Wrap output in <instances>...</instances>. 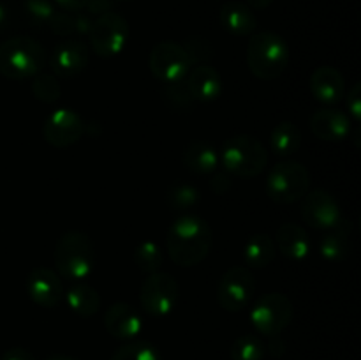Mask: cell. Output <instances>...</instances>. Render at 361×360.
I'll return each mask as SVG.
<instances>
[{
    "instance_id": "cell-1",
    "label": "cell",
    "mask_w": 361,
    "mask_h": 360,
    "mask_svg": "<svg viewBox=\"0 0 361 360\" xmlns=\"http://www.w3.org/2000/svg\"><path fill=\"white\" fill-rule=\"evenodd\" d=\"M214 233L210 224L197 215H182L176 219L166 235V251L173 263L194 267L210 254Z\"/></svg>"
},
{
    "instance_id": "cell-2",
    "label": "cell",
    "mask_w": 361,
    "mask_h": 360,
    "mask_svg": "<svg viewBox=\"0 0 361 360\" xmlns=\"http://www.w3.org/2000/svg\"><path fill=\"white\" fill-rule=\"evenodd\" d=\"M44 46L28 35H16L0 44V74L7 80H27L46 66Z\"/></svg>"
},
{
    "instance_id": "cell-3",
    "label": "cell",
    "mask_w": 361,
    "mask_h": 360,
    "mask_svg": "<svg viewBox=\"0 0 361 360\" xmlns=\"http://www.w3.org/2000/svg\"><path fill=\"white\" fill-rule=\"evenodd\" d=\"M55 267L62 279L78 282L87 279L95 267V249L83 232H67L55 246Z\"/></svg>"
},
{
    "instance_id": "cell-4",
    "label": "cell",
    "mask_w": 361,
    "mask_h": 360,
    "mask_svg": "<svg viewBox=\"0 0 361 360\" xmlns=\"http://www.w3.org/2000/svg\"><path fill=\"white\" fill-rule=\"evenodd\" d=\"M289 64V46L275 32L252 34L247 44V66L259 80H275Z\"/></svg>"
},
{
    "instance_id": "cell-5",
    "label": "cell",
    "mask_w": 361,
    "mask_h": 360,
    "mask_svg": "<svg viewBox=\"0 0 361 360\" xmlns=\"http://www.w3.org/2000/svg\"><path fill=\"white\" fill-rule=\"evenodd\" d=\"M219 162L229 175L252 179L267 168L268 154L257 138L250 134H236L224 143L219 154Z\"/></svg>"
},
{
    "instance_id": "cell-6",
    "label": "cell",
    "mask_w": 361,
    "mask_h": 360,
    "mask_svg": "<svg viewBox=\"0 0 361 360\" xmlns=\"http://www.w3.org/2000/svg\"><path fill=\"white\" fill-rule=\"evenodd\" d=\"M310 187V173L302 162L282 161L268 173L264 189L268 198L279 205H289L302 200Z\"/></svg>"
},
{
    "instance_id": "cell-7",
    "label": "cell",
    "mask_w": 361,
    "mask_h": 360,
    "mask_svg": "<svg viewBox=\"0 0 361 360\" xmlns=\"http://www.w3.org/2000/svg\"><path fill=\"white\" fill-rule=\"evenodd\" d=\"M88 37L95 55L101 59H113L126 48L129 39V23L122 14L108 11L94 20V27Z\"/></svg>"
},
{
    "instance_id": "cell-8",
    "label": "cell",
    "mask_w": 361,
    "mask_h": 360,
    "mask_svg": "<svg viewBox=\"0 0 361 360\" xmlns=\"http://www.w3.org/2000/svg\"><path fill=\"white\" fill-rule=\"evenodd\" d=\"M293 302L284 293H267L250 309V321L259 334L271 337L291 323Z\"/></svg>"
},
{
    "instance_id": "cell-9",
    "label": "cell",
    "mask_w": 361,
    "mask_h": 360,
    "mask_svg": "<svg viewBox=\"0 0 361 360\" xmlns=\"http://www.w3.org/2000/svg\"><path fill=\"white\" fill-rule=\"evenodd\" d=\"M180 299V286L168 272L148 274L140 289V302L152 316H168L173 313Z\"/></svg>"
},
{
    "instance_id": "cell-10",
    "label": "cell",
    "mask_w": 361,
    "mask_h": 360,
    "mask_svg": "<svg viewBox=\"0 0 361 360\" xmlns=\"http://www.w3.org/2000/svg\"><path fill=\"white\" fill-rule=\"evenodd\" d=\"M192 66V60L183 44L173 41H162L155 44L148 56L150 73L164 85L183 80Z\"/></svg>"
},
{
    "instance_id": "cell-11",
    "label": "cell",
    "mask_w": 361,
    "mask_h": 360,
    "mask_svg": "<svg viewBox=\"0 0 361 360\" xmlns=\"http://www.w3.org/2000/svg\"><path fill=\"white\" fill-rule=\"evenodd\" d=\"M256 293V281L247 267H233L219 281L217 302L228 313L245 309Z\"/></svg>"
},
{
    "instance_id": "cell-12",
    "label": "cell",
    "mask_w": 361,
    "mask_h": 360,
    "mask_svg": "<svg viewBox=\"0 0 361 360\" xmlns=\"http://www.w3.org/2000/svg\"><path fill=\"white\" fill-rule=\"evenodd\" d=\"M85 134V120L71 108H56L42 126V136L51 147L66 148L80 141Z\"/></svg>"
},
{
    "instance_id": "cell-13",
    "label": "cell",
    "mask_w": 361,
    "mask_h": 360,
    "mask_svg": "<svg viewBox=\"0 0 361 360\" xmlns=\"http://www.w3.org/2000/svg\"><path fill=\"white\" fill-rule=\"evenodd\" d=\"M302 217L307 226L316 229H335L345 221L337 200L324 189L310 191L303 196Z\"/></svg>"
},
{
    "instance_id": "cell-14",
    "label": "cell",
    "mask_w": 361,
    "mask_h": 360,
    "mask_svg": "<svg viewBox=\"0 0 361 360\" xmlns=\"http://www.w3.org/2000/svg\"><path fill=\"white\" fill-rule=\"evenodd\" d=\"M27 293L32 302L44 309H53L63 299L62 277L48 267H35L27 277Z\"/></svg>"
},
{
    "instance_id": "cell-15",
    "label": "cell",
    "mask_w": 361,
    "mask_h": 360,
    "mask_svg": "<svg viewBox=\"0 0 361 360\" xmlns=\"http://www.w3.org/2000/svg\"><path fill=\"white\" fill-rule=\"evenodd\" d=\"M90 62V52L83 41L69 39L63 41L53 49L51 53V69L56 78L69 80L83 73L85 67Z\"/></svg>"
},
{
    "instance_id": "cell-16",
    "label": "cell",
    "mask_w": 361,
    "mask_h": 360,
    "mask_svg": "<svg viewBox=\"0 0 361 360\" xmlns=\"http://www.w3.org/2000/svg\"><path fill=\"white\" fill-rule=\"evenodd\" d=\"M182 81L192 102H210L221 97L222 94L221 74L207 64H197L196 67H190Z\"/></svg>"
},
{
    "instance_id": "cell-17",
    "label": "cell",
    "mask_w": 361,
    "mask_h": 360,
    "mask_svg": "<svg viewBox=\"0 0 361 360\" xmlns=\"http://www.w3.org/2000/svg\"><path fill=\"white\" fill-rule=\"evenodd\" d=\"M104 327L115 339L134 341L143 328V320L133 306L126 302H116L106 311Z\"/></svg>"
},
{
    "instance_id": "cell-18",
    "label": "cell",
    "mask_w": 361,
    "mask_h": 360,
    "mask_svg": "<svg viewBox=\"0 0 361 360\" xmlns=\"http://www.w3.org/2000/svg\"><path fill=\"white\" fill-rule=\"evenodd\" d=\"M310 131L323 141H342L351 134V119L341 109H317L310 116Z\"/></svg>"
},
{
    "instance_id": "cell-19",
    "label": "cell",
    "mask_w": 361,
    "mask_h": 360,
    "mask_svg": "<svg viewBox=\"0 0 361 360\" xmlns=\"http://www.w3.org/2000/svg\"><path fill=\"white\" fill-rule=\"evenodd\" d=\"M310 92L323 104H337L345 95V80L331 66H321L310 76Z\"/></svg>"
},
{
    "instance_id": "cell-20",
    "label": "cell",
    "mask_w": 361,
    "mask_h": 360,
    "mask_svg": "<svg viewBox=\"0 0 361 360\" xmlns=\"http://www.w3.org/2000/svg\"><path fill=\"white\" fill-rule=\"evenodd\" d=\"M274 242L275 249H279V253L288 260H303L310 251L309 235H307L305 229L298 224H291V222L279 226Z\"/></svg>"
},
{
    "instance_id": "cell-21",
    "label": "cell",
    "mask_w": 361,
    "mask_h": 360,
    "mask_svg": "<svg viewBox=\"0 0 361 360\" xmlns=\"http://www.w3.org/2000/svg\"><path fill=\"white\" fill-rule=\"evenodd\" d=\"M219 21L233 35H250L257 28V20L250 7L242 2H228L221 7Z\"/></svg>"
},
{
    "instance_id": "cell-22",
    "label": "cell",
    "mask_w": 361,
    "mask_h": 360,
    "mask_svg": "<svg viewBox=\"0 0 361 360\" xmlns=\"http://www.w3.org/2000/svg\"><path fill=\"white\" fill-rule=\"evenodd\" d=\"M183 162L197 175H210L219 166V152L208 141L194 140L183 152Z\"/></svg>"
},
{
    "instance_id": "cell-23",
    "label": "cell",
    "mask_w": 361,
    "mask_h": 360,
    "mask_svg": "<svg viewBox=\"0 0 361 360\" xmlns=\"http://www.w3.org/2000/svg\"><path fill=\"white\" fill-rule=\"evenodd\" d=\"M63 295H66V302L69 309L76 313L78 316L90 318L101 307V295L97 293V289L88 284H81V282L73 284Z\"/></svg>"
},
{
    "instance_id": "cell-24",
    "label": "cell",
    "mask_w": 361,
    "mask_h": 360,
    "mask_svg": "<svg viewBox=\"0 0 361 360\" xmlns=\"http://www.w3.org/2000/svg\"><path fill=\"white\" fill-rule=\"evenodd\" d=\"M275 242L267 233H256L250 236L243 247V260L249 265V268H264L274 261Z\"/></svg>"
},
{
    "instance_id": "cell-25",
    "label": "cell",
    "mask_w": 361,
    "mask_h": 360,
    "mask_svg": "<svg viewBox=\"0 0 361 360\" xmlns=\"http://www.w3.org/2000/svg\"><path fill=\"white\" fill-rule=\"evenodd\" d=\"M348 222L349 221H344L338 228L330 229V232L321 239L319 253L324 260L341 261L349 254V251H351V242H349L351 226H349Z\"/></svg>"
},
{
    "instance_id": "cell-26",
    "label": "cell",
    "mask_w": 361,
    "mask_h": 360,
    "mask_svg": "<svg viewBox=\"0 0 361 360\" xmlns=\"http://www.w3.org/2000/svg\"><path fill=\"white\" fill-rule=\"evenodd\" d=\"M302 131L293 122L277 124L270 134L271 150L279 157H289V155L296 154L302 147Z\"/></svg>"
},
{
    "instance_id": "cell-27",
    "label": "cell",
    "mask_w": 361,
    "mask_h": 360,
    "mask_svg": "<svg viewBox=\"0 0 361 360\" xmlns=\"http://www.w3.org/2000/svg\"><path fill=\"white\" fill-rule=\"evenodd\" d=\"M32 94L37 101L46 102V104H51L56 102L62 97V85H60L59 78L55 74L49 73H39L35 74L34 80H32Z\"/></svg>"
},
{
    "instance_id": "cell-28",
    "label": "cell",
    "mask_w": 361,
    "mask_h": 360,
    "mask_svg": "<svg viewBox=\"0 0 361 360\" xmlns=\"http://www.w3.org/2000/svg\"><path fill=\"white\" fill-rule=\"evenodd\" d=\"M264 355H267V346L259 335H242L231 346L233 360H263Z\"/></svg>"
},
{
    "instance_id": "cell-29",
    "label": "cell",
    "mask_w": 361,
    "mask_h": 360,
    "mask_svg": "<svg viewBox=\"0 0 361 360\" xmlns=\"http://www.w3.org/2000/svg\"><path fill=\"white\" fill-rule=\"evenodd\" d=\"M134 261H136L137 268L145 274H155L161 270L162 265V249L159 244L152 242V240H145L134 251Z\"/></svg>"
},
{
    "instance_id": "cell-30",
    "label": "cell",
    "mask_w": 361,
    "mask_h": 360,
    "mask_svg": "<svg viewBox=\"0 0 361 360\" xmlns=\"http://www.w3.org/2000/svg\"><path fill=\"white\" fill-rule=\"evenodd\" d=\"M109 360H162L161 353L148 341H129L120 346Z\"/></svg>"
},
{
    "instance_id": "cell-31",
    "label": "cell",
    "mask_w": 361,
    "mask_h": 360,
    "mask_svg": "<svg viewBox=\"0 0 361 360\" xmlns=\"http://www.w3.org/2000/svg\"><path fill=\"white\" fill-rule=\"evenodd\" d=\"M168 205L173 210H189V208L196 207V203L200 201V193H197L196 187L189 186V184H178V186H173L168 191Z\"/></svg>"
},
{
    "instance_id": "cell-32",
    "label": "cell",
    "mask_w": 361,
    "mask_h": 360,
    "mask_svg": "<svg viewBox=\"0 0 361 360\" xmlns=\"http://www.w3.org/2000/svg\"><path fill=\"white\" fill-rule=\"evenodd\" d=\"M55 11L56 9L51 0H25V13H27L30 23L35 27L49 25Z\"/></svg>"
},
{
    "instance_id": "cell-33",
    "label": "cell",
    "mask_w": 361,
    "mask_h": 360,
    "mask_svg": "<svg viewBox=\"0 0 361 360\" xmlns=\"http://www.w3.org/2000/svg\"><path fill=\"white\" fill-rule=\"evenodd\" d=\"M48 27L56 35H62V37H69V35L76 34V20H74V14L67 13V11H55Z\"/></svg>"
},
{
    "instance_id": "cell-34",
    "label": "cell",
    "mask_w": 361,
    "mask_h": 360,
    "mask_svg": "<svg viewBox=\"0 0 361 360\" xmlns=\"http://www.w3.org/2000/svg\"><path fill=\"white\" fill-rule=\"evenodd\" d=\"M345 102H348V116L351 119V122H355L356 126H360L361 122V83L360 81L349 88Z\"/></svg>"
},
{
    "instance_id": "cell-35",
    "label": "cell",
    "mask_w": 361,
    "mask_h": 360,
    "mask_svg": "<svg viewBox=\"0 0 361 360\" xmlns=\"http://www.w3.org/2000/svg\"><path fill=\"white\" fill-rule=\"evenodd\" d=\"M183 48H185V52L189 53L190 60H192V64H196V66L212 56L210 48H208V42H204L203 39H190V41H187L185 44H183Z\"/></svg>"
},
{
    "instance_id": "cell-36",
    "label": "cell",
    "mask_w": 361,
    "mask_h": 360,
    "mask_svg": "<svg viewBox=\"0 0 361 360\" xmlns=\"http://www.w3.org/2000/svg\"><path fill=\"white\" fill-rule=\"evenodd\" d=\"M210 189L214 191L215 194H226L231 189V175H229L228 172L215 173L210 180Z\"/></svg>"
},
{
    "instance_id": "cell-37",
    "label": "cell",
    "mask_w": 361,
    "mask_h": 360,
    "mask_svg": "<svg viewBox=\"0 0 361 360\" xmlns=\"http://www.w3.org/2000/svg\"><path fill=\"white\" fill-rule=\"evenodd\" d=\"M2 360H37L34 356V353L28 352L27 348H21V346H14L9 348L2 355Z\"/></svg>"
},
{
    "instance_id": "cell-38",
    "label": "cell",
    "mask_w": 361,
    "mask_h": 360,
    "mask_svg": "<svg viewBox=\"0 0 361 360\" xmlns=\"http://www.w3.org/2000/svg\"><path fill=\"white\" fill-rule=\"evenodd\" d=\"M111 0H88L85 9H88V14H97V16H101V14L111 11Z\"/></svg>"
},
{
    "instance_id": "cell-39",
    "label": "cell",
    "mask_w": 361,
    "mask_h": 360,
    "mask_svg": "<svg viewBox=\"0 0 361 360\" xmlns=\"http://www.w3.org/2000/svg\"><path fill=\"white\" fill-rule=\"evenodd\" d=\"M270 341H268L267 346V353H270L271 356H275V359H279V356L284 355L286 352V346H284V341L281 339V335H271V337H268Z\"/></svg>"
},
{
    "instance_id": "cell-40",
    "label": "cell",
    "mask_w": 361,
    "mask_h": 360,
    "mask_svg": "<svg viewBox=\"0 0 361 360\" xmlns=\"http://www.w3.org/2000/svg\"><path fill=\"white\" fill-rule=\"evenodd\" d=\"M53 2L62 11H67V13H80L81 9L87 7L88 0H53Z\"/></svg>"
},
{
    "instance_id": "cell-41",
    "label": "cell",
    "mask_w": 361,
    "mask_h": 360,
    "mask_svg": "<svg viewBox=\"0 0 361 360\" xmlns=\"http://www.w3.org/2000/svg\"><path fill=\"white\" fill-rule=\"evenodd\" d=\"M74 20H76V34H81V35L90 34L92 27H94V20L90 18V14L80 13L74 16Z\"/></svg>"
},
{
    "instance_id": "cell-42",
    "label": "cell",
    "mask_w": 361,
    "mask_h": 360,
    "mask_svg": "<svg viewBox=\"0 0 361 360\" xmlns=\"http://www.w3.org/2000/svg\"><path fill=\"white\" fill-rule=\"evenodd\" d=\"M247 6L254 7V9H267L274 4V0H245Z\"/></svg>"
},
{
    "instance_id": "cell-43",
    "label": "cell",
    "mask_w": 361,
    "mask_h": 360,
    "mask_svg": "<svg viewBox=\"0 0 361 360\" xmlns=\"http://www.w3.org/2000/svg\"><path fill=\"white\" fill-rule=\"evenodd\" d=\"M7 20H9V11H7V7L0 2V28L6 27Z\"/></svg>"
},
{
    "instance_id": "cell-44",
    "label": "cell",
    "mask_w": 361,
    "mask_h": 360,
    "mask_svg": "<svg viewBox=\"0 0 361 360\" xmlns=\"http://www.w3.org/2000/svg\"><path fill=\"white\" fill-rule=\"evenodd\" d=\"M46 360H76V359H73V356H67V355H51V356H48Z\"/></svg>"
}]
</instances>
